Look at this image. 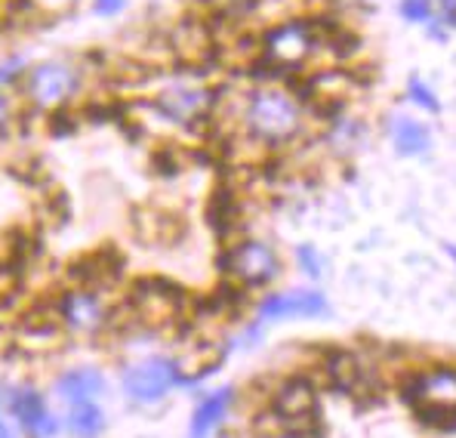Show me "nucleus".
Segmentation results:
<instances>
[{"label": "nucleus", "instance_id": "obj_1", "mask_svg": "<svg viewBox=\"0 0 456 438\" xmlns=\"http://www.w3.org/2000/svg\"><path fill=\"white\" fill-rule=\"evenodd\" d=\"M240 127L247 139L265 148L290 145L305 130V105L297 93L278 84H259L244 96Z\"/></svg>", "mask_w": 456, "mask_h": 438}, {"label": "nucleus", "instance_id": "obj_2", "mask_svg": "<svg viewBox=\"0 0 456 438\" xmlns=\"http://www.w3.org/2000/svg\"><path fill=\"white\" fill-rule=\"evenodd\" d=\"M84 84H86V71L75 59L69 56L37 59V62H31L22 87H19V99L31 112L56 114L75 103L80 93H84Z\"/></svg>", "mask_w": 456, "mask_h": 438}, {"label": "nucleus", "instance_id": "obj_3", "mask_svg": "<svg viewBox=\"0 0 456 438\" xmlns=\"http://www.w3.org/2000/svg\"><path fill=\"white\" fill-rule=\"evenodd\" d=\"M324 46L321 25L312 19H287L259 37V59L278 74L303 71L308 59Z\"/></svg>", "mask_w": 456, "mask_h": 438}, {"label": "nucleus", "instance_id": "obj_4", "mask_svg": "<svg viewBox=\"0 0 456 438\" xmlns=\"http://www.w3.org/2000/svg\"><path fill=\"white\" fill-rule=\"evenodd\" d=\"M114 312L105 293L93 285L69 287L56 300V325L71 336H99L109 330Z\"/></svg>", "mask_w": 456, "mask_h": 438}, {"label": "nucleus", "instance_id": "obj_5", "mask_svg": "<svg viewBox=\"0 0 456 438\" xmlns=\"http://www.w3.org/2000/svg\"><path fill=\"white\" fill-rule=\"evenodd\" d=\"M225 275L238 287H265L281 275V256L263 238H244L232 244L223 256Z\"/></svg>", "mask_w": 456, "mask_h": 438}, {"label": "nucleus", "instance_id": "obj_6", "mask_svg": "<svg viewBox=\"0 0 456 438\" xmlns=\"http://www.w3.org/2000/svg\"><path fill=\"white\" fill-rule=\"evenodd\" d=\"M154 112L164 120L179 127H194L200 120H210L219 105V96L204 84H191V80H176V84L164 87L154 93L151 99Z\"/></svg>", "mask_w": 456, "mask_h": 438}, {"label": "nucleus", "instance_id": "obj_7", "mask_svg": "<svg viewBox=\"0 0 456 438\" xmlns=\"http://www.w3.org/2000/svg\"><path fill=\"white\" fill-rule=\"evenodd\" d=\"M407 401L426 420H456V368L422 370L407 383Z\"/></svg>", "mask_w": 456, "mask_h": 438}, {"label": "nucleus", "instance_id": "obj_8", "mask_svg": "<svg viewBox=\"0 0 456 438\" xmlns=\"http://www.w3.org/2000/svg\"><path fill=\"white\" fill-rule=\"evenodd\" d=\"M176 383H183L179 361L167 359V355L142 359L120 374V389H124L126 399L136 404H158L160 399H167V393H170Z\"/></svg>", "mask_w": 456, "mask_h": 438}, {"label": "nucleus", "instance_id": "obj_9", "mask_svg": "<svg viewBox=\"0 0 456 438\" xmlns=\"http://www.w3.org/2000/svg\"><path fill=\"white\" fill-rule=\"evenodd\" d=\"M6 410L16 417L19 429L28 438H59L62 420L50 410L44 395L35 386H16L6 393Z\"/></svg>", "mask_w": 456, "mask_h": 438}, {"label": "nucleus", "instance_id": "obj_10", "mask_svg": "<svg viewBox=\"0 0 456 438\" xmlns=\"http://www.w3.org/2000/svg\"><path fill=\"white\" fill-rule=\"evenodd\" d=\"M272 414L287 433H305L314 423V414H318V399H314L312 383L303 380V376L287 380L284 386L274 393Z\"/></svg>", "mask_w": 456, "mask_h": 438}, {"label": "nucleus", "instance_id": "obj_11", "mask_svg": "<svg viewBox=\"0 0 456 438\" xmlns=\"http://www.w3.org/2000/svg\"><path fill=\"white\" fill-rule=\"evenodd\" d=\"M327 312V300L318 291H287L268 293L256 306L259 321H290V318H318Z\"/></svg>", "mask_w": 456, "mask_h": 438}, {"label": "nucleus", "instance_id": "obj_12", "mask_svg": "<svg viewBox=\"0 0 456 438\" xmlns=\"http://www.w3.org/2000/svg\"><path fill=\"white\" fill-rule=\"evenodd\" d=\"M183 312V302L179 293L170 291L164 285H139L133 291V315H136L139 325L145 327H164L170 321L179 318Z\"/></svg>", "mask_w": 456, "mask_h": 438}, {"label": "nucleus", "instance_id": "obj_13", "mask_svg": "<svg viewBox=\"0 0 456 438\" xmlns=\"http://www.w3.org/2000/svg\"><path fill=\"white\" fill-rule=\"evenodd\" d=\"M53 393H56L59 401H65V408L80 401H96L105 393V376L96 368H71L65 374H59Z\"/></svg>", "mask_w": 456, "mask_h": 438}, {"label": "nucleus", "instance_id": "obj_14", "mask_svg": "<svg viewBox=\"0 0 456 438\" xmlns=\"http://www.w3.org/2000/svg\"><path fill=\"white\" fill-rule=\"evenodd\" d=\"M232 401H234V389H228V386L207 395V399L200 401L198 408H194V414H191L189 438H210L219 426H223Z\"/></svg>", "mask_w": 456, "mask_h": 438}, {"label": "nucleus", "instance_id": "obj_15", "mask_svg": "<svg viewBox=\"0 0 456 438\" xmlns=\"http://www.w3.org/2000/svg\"><path fill=\"white\" fill-rule=\"evenodd\" d=\"M62 426L69 429L71 438H99L109 426V420H105V410L96 401H80L69 404Z\"/></svg>", "mask_w": 456, "mask_h": 438}, {"label": "nucleus", "instance_id": "obj_16", "mask_svg": "<svg viewBox=\"0 0 456 438\" xmlns=\"http://www.w3.org/2000/svg\"><path fill=\"white\" fill-rule=\"evenodd\" d=\"M392 143H395V152L398 154H404V158H417V154H422L428 145H432V136H428L426 124H419V120L395 118Z\"/></svg>", "mask_w": 456, "mask_h": 438}, {"label": "nucleus", "instance_id": "obj_17", "mask_svg": "<svg viewBox=\"0 0 456 438\" xmlns=\"http://www.w3.org/2000/svg\"><path fill=\"white\" fill-rule=\"evenodd\" d=\"M31 69V59L25 53H10L0 59V90H16L22 87L25 74Z\"/></svg>", "mask_w": 456, "mask_h": 438}, {"label": "nucleus", "instance_id": "obj_18", "mask_svg": "<svg viewBox=\"0 0 456 438\" xmlns=\"http://www.w3.org/2000/svg\"><path fill=\"white\" fill-rule=\"evenodd\" d=\"M407 96H411V103H417L419 109H426V112H432V114L441 112L438 96H435V90L422 78H411V80H407Z\"/></svg>", "mask_w": 456, "mask_h": 438}, {"label": "nucleus", "instance_id": "obj_19", "mask_svg": "<svg viewBox=\"0 0 456 438\" xmlns=\"http://www.w3.org/2000/svg\"><path fill=\"white\" fill-rule=\"evenodd\" d=\"M22 99H19L16 90H0V136L16 124L19 112H22Z\"/></svg>", "mask_w": 456, "mask_h": 438}, {"label": "nucleus", "instance_id": "obj_20", "mask_svg": "<svg viewBox=\"0 0 456 438\" xmlns=\"http://www.w3.org/2000/svg\"><path fill=\"white\" fill-rule=\"evenodd\" d=\"M297 262H299V269H303L308 278H321V275H324V260H321V253L314 251L312 244H299L297 247Z\"/></svg>", "mask_w": 456, "mask_h": 438}, {"label": "nucleus", "instance_id": "obj_21", "mask_svg": "<svg viewBox=\"0 0 456 438\" xmlns=\"http://www.w3.org/2000/svg\"><path fill=\"white\" fill-rule=\"evenodd\" d=\"M432 0H401V16L407 19V22H428L432 19Z\"/></svg>", "mask_w": 456, "mask_h": 438}, {"label": "nucleus", "instance_id": "obj_22", "mask_svg": "<svg viewBox=\"0 0 456 438\" xmlns=\"http://www.w3.org/2000/svg\"><path fill=\"white\" fill-rule=\"evenodd\" d=\"M130 6V0H90V12L96 19H118Z\"/></svg>", "mask_w": 456, "mask_h": 438}, {"label": "nucleus", "instance_id": "obj_23", "mask_svg": "<svg viewBox=\"0 0 456 438\" xmlns=\"http://www.w3.org/2000/svg\"><path fill=\"white\" fill-rule=\"evenodd\" d=\"M28 4L35 6V10H40V12H50V16H56V12L71 10L77 0H28Z\"/></svg>", "mask_w": 456, "mask_h": 438}, {"label": "nucleus", "instance_id": "obj_24", "mask_svg": "<svg viewBox=\"0 0 456 438\" xmlns=\"http://www.w3.org/2000/svg\"><path fill=\"white\" fill-rule=\"evenodd\" d=\"M0 438H16V435H12V429H10V423L4 420V410H0Z\"/></svg>", "mask_w": 456, "mask_h": 438}, {"label": "nucleus", "instance_id": "obj_25", "mask_svg": "<svg viewBox=\"0 0 456 438\" xmlns=\"http://www.w3.org/2000/svg\"><path fill=\"white\" fill-rule=\"evenodd\" d=\"M444 251H447V256H451V260L456 262V247H453V244H444Z\"/></svg>", "mask_w": 456, "mask_h": 438}, {"label": "nucleus", "instance_id": "obj_26", "mask_svg": "<svg viewBox=\"0 0 456 438\" xmlns=\"http://www.w3.org/2000/svg\"><path fill=\"white\" fill-rule=\"evenodd\" d=\"M444 6H456V0H444Z\"/></svg>", "mask_w": 456, "mask_h": 438}]
</instances>
